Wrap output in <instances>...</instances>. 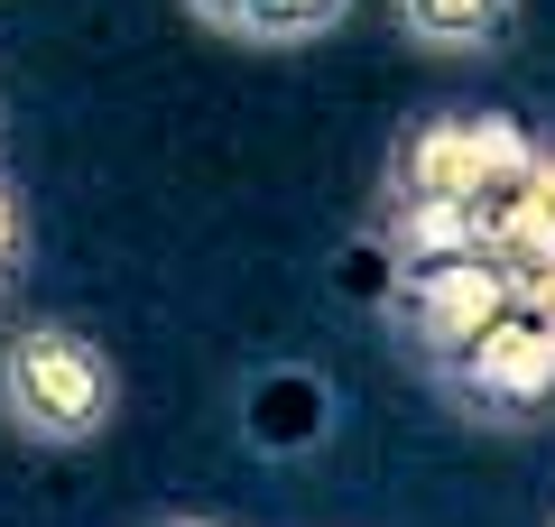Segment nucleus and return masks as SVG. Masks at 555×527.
<instances>
[{
	"label": "nucleus",
	"mask_w": 555,
	"mask_h": 527,
	"mask_svg": "<svg viewBox=\"0 0 555 527\" xmlns=\"http://www.w3.org/2000/svg\"><path fill=\"white\" fill-rule=\"evenodd\" d=\"M500 306H509V278H500V259H481V250L444 259V269H416L408 278V351L426 361V371H444Z\"/></svg>",
	"instance_id": "3"
},
{
	"label": "nucleus",
	"mask_w": 555,
	"mask_h": 527,
	"mask_svg": "<svg viewBox=\"0 0 555 527\" xmlns=\"http://www.w3.org/2000/svg\"><path fill=\"white\" fill-rule=\"evenodd\" d=\"M389 259L398 269H444V259H473L481 250V222H473V204L463 195H389Z\"/></svg>",
	"instance_id": "4"
},
{
	"label": "nucleus",
	"mask_w": 555,
	"mask_h": 527,
	"mask_svg": "<svg viewBox=\"0 0 555 527\" xmlns=\"http://www.w3.org/2000/svg\"><path fill=\"white\" fill-rule=\"evenodd\" d=\"M149 527H214V518H149Z\"/></svg>",
	"instance_id": "10"
},
{
	"label": "nucleus",
	"mask_w": 555,
	"mask_h": 527,
	"mask_svg": "<svg viewBox=\"0 0 555 527\" xmlns=\"http://www.w3.org/2000/svg\"><path fill=\"white\" fill-rule=\"evenodd\" d=\"M120 416V371L112 351L75 324H20L0 343V426L47 453L102 445Z\"/></svg>",
	"instance_id": "1"
},
{
	"label": "nucleus",
	"mask_w": 555,
	"mask_h": 527,
	"mask_svg": "<svg viewBox=\"0 0 555 527\" xmlns=\"http://www.w3.org/2000/svg\"><path fill=\"white\" fill-rule=\"evenodd\" d=\"M352 20V0H250V28L241 47H315Z\"/></svg>",
	"instance_id": "6"
},
{
	"label": "nucleus",
	"mask_w": 555,
	"mask_h": 527,
	"mask_svg": "<svg viewBox=\"0 0 555 527\" xmlns=\"http://www.w3.org/2000/svg\"><path fill=\"white\" fill-rule=\"evenodd\" d=\"M436 380H444L454 408L481 416V426H546L555 416V314H537V306L509 296Z\"/></svg>",
	"instance_id": "2"
},
{
	"label": "nucleus",
	"mask_w": 555,
	"mask_h": 527,
	"mask_svg": "<svg viewBox=\"0 0 555 527\" xmlns=\"http://www.w3.org/2000/svg\"><path fill=\"white\" fill-rule=\"evenodd\" d=\"M185 20H204L214 38H241L250 28V0H185Z\"/></svg>",
	"instance_id": "9"
},
{
	"label": "nucleus",
	"mask_w": 555,
	"mask_h": 527,
	"mask_svg": "<svg viewBox=\"0 0 555 527\" xmlns=\"http://www.w3.org/2000/svg\"><path fill=\"white\" fill-rule=\"evenodd\" d=\"M20 269H28V222H20V185L0 176V296L20 287Z\"/></svg>",
	"instance_id": "8"
},
{
	"label": "nucleus",
	"mask_w": 555,
	"mask_h": 527,
	"mask_svg": "<svg viewBox=\"0 0 555 527\" xmlns=\"http://www.w3.org/2000/svg\"><path fill=\"white\" fill-rule=\"evenodd\" d=\"M389 10H398V38L426 56H481V47H500L518 0H389Z\"/></svg>",
	"instance_id": "5"
},
{
	"label": "nucleus",
	"mask_w": 555,
	"mask_h": 527,
	"mask_svg": "<svg viewBox=\"0 0 555 527\" xmlns=\"http://www.w3.org/2000/svg\"><path fill=\"white\" fill-rule=\"evenodd\" d=\"M500 232H537V241H555V139H537V157H528V185L509 195ZM500 232H491V241H500ZM481 259H491V250H481Z\"/></svg>",
	"instance_id": "7"
}]
</instances>
